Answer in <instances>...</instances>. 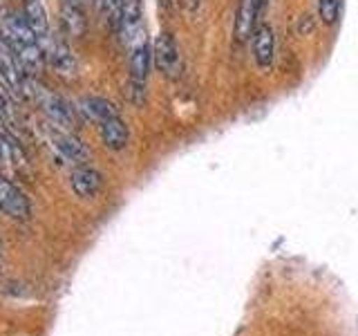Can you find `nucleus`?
Masks as SVG:
<instances>
[{
	"mask_svg": "<svg viewBox=\"0 0 358 336\" xmlns=\"http://www.w3.org/2000/svg\"><path fill=\"white\" fill-rule=\"evenodd\" d=\"M0 36L5 38L11 52L18 56V61L22 67H25L27 74L36 76L43 72L45 54H43L38 36L27 25L25 16L3 3H0Z\"/></svg>",
	"mask_w": 358,
	"mask_h": 336,
	"instance_id": "obj_1",
	"label": "nucleus"
},
{
	"mask_svg": "<svg viewBox=\"0 0 358 336\" xmlns=\"http://www.w3.org/2000/svg\"><path fill=\"white\" fill-rule=\"evenodd\" d=\"M27 97L41 108V112L48 117L50 126L61 128V130H72L76 128V119H74V110L67 106V101L59 97L48 85H43L41 81H34L27 78Z\"/></svg>",
	"mask_w": 358,
	"mask_h": 336,
	"instance_id": "obj_2",
	"label": "nucleus"
},
{
	"mask_svg": "<svg viewBox=\"0 0 358 336\" xmlns=\"http://www.w3.org/2000/svg\"><path fill=\"white\" fill-rule=\"evenodd\" d=\"M38 41H41L43 54H45V61L50 63L52 70L63 78H76L78 63H76L74 52L70 50V45L59 36H52V31Z\"/></svg>",
	"mask_w": 358,
	"mask_h": 336,
	"instance_id": "obj_3",
	"label": "nucleus"
},
{
	"mask_svg": "<svg viewBox=\"0 0 358 336\" xmlns=\"http://www.w3.org/2000/svg\"><path fill=\"white\" fill-rule=\"evenodd\" d=\"M0 78L16 99H27V72L3 36H0Z\"/></svg>",
	"mask_w": 358,
	"mask_h": 336,
	"instance_id": "obj_4",
	"label": "nucleus"
},
{
	"mask_svg": "<svg viewBox=\"0 0 358 336\" xmlns=\"http://www.w3.org/2000/svg\"><path fill=\"white\" fill-rule=\"evenodd\" d=\"M152 59L157 70H159L166 78H179L182 74V54H179L177 41L171 31H162L159 36L155 38L152 45Z\"/></svg>",
	"mask_w": 358,
	"mask_h": 336,
	"instance_id": "obj_5",
	"label": "nucleus"
},
{
	"mask_svg": "<svg viewBox=\"0 0 358 336\" xmlns=\"http://www.w3.org/2000/svg\"><path fill=\"white\" fill-rule=\"evenodd\" d=\"M0 173L3 175H18V177H31L29 162L25 150L20 148L14 137H9L5 130H0Z\"/></svg>",
	"mask_w": 358,
	"mask_h": 336,
	"instance_id": "obj_6",
	"label": "nucleus"
},
{
	"mask_svg": "<svg viewBox=\"0 0 358 336\" xmlns=\"http://www.w3.org/2000/svg\"><path fill=\"white\" fill-rule=\"evenodd\" d=\"M0 211H5L14 220H27L31 216V206L25 193L3 173H0Z\"/></svg>",
	"mask_w": 358,
	"mask_h": 336,
	"instance_id": "obj_7",
	"label": "nucleus"
},
{
	"mask_svg": "<svg viewBox=\"0 0 358 336\" xmlns=\"http://www.w3.org/2000/svg\"><path fill=\"white\" fill-rule=\"evenodd\" d=\"M50 139H52V146L56 150H59L65 160L74 162L76 166L78 164H85L90 160V153L83 146V141L76 137L72 130H61V128H54L50 126Z\"/></svg>",
	"mask_w": 358,
	"mask_h": 336,
	"instance_id": "obj_8",
	"label": "nucleus"
},
{
	"mask_svg": "<svg viewBox=\"0 0 358 336\" xmlns=\"http://www.w3.org/2000/svg\"><path fill=\"white\" fill-rule=\"evenodd\" d=\"M260 9H262V0H242L240 3L238 14H235V25H233V41L238 45L246 43L253 36Z\"/></svg>",
	"mask_w": 358,
	"mask_h": 336,
	"instance_id": "obj_9",
	"label": "nucleus"
},
{
	"mask_svg": "<svg viewBox=\"0 0 358 336\" xmlns=\"http://www.w3.org/2000/svg\"><path fill=\"white\" fill-rule=\"evenodd\" d=\"M253 59L257 63L262 72H268L273 67L275 61V36L273 29L266 25V22H260L253 31Z\"/></svg>",
	"mask_w": 358,
	"mask_h": 336,
	"instance_id": "obj_10",
	"label": "nucleus"
},
{
	"mask_svg": "<svg viewBox=\"0 0 358 336\" xmlns=\"http://www.w3.org/2000/svg\"><path fill=\"white\" fill-rule=\"evenodd\" d=\"M70 184L78 197L92 200L101 190V186H103V177H101V173L94 171L92 166L78 164V166H74V171L70 175Z\"/></svg>",
	"mask_w": 358,
	"mask_h": 336,
	"instance_id": "obj_11",
	"label": "nucleus"
},
{
	"mask_svg": "<svg viewBox=\"0 0 358 336\" xmlns=\"http://www.w3.org/2000/svg\"><path fill=\"white\" fill-rule=\"evenodd\" d=\"M61 20H63L67 36L81 38L87 29V20H85V11H83L81 0H61Z\"/></svg>",
	"mask_w": 358,
	"mask_h": 336,
	"instance_id": "obj_12",
	"label": "nucleus"
},
{
	"mask_svg": "<svg viewBox=\"0 0 358 336\" xmlns=\"http://www.w3.org/2000/svg\"><path fill=\"white\" fill-rule=\"evenodd\" d=\"M99 128H101V139H103L106 148H110V150L126 148L130 132H128V126L123 123L121 117H112L103 123H99Z\"/></svg>",
	"mask_w": 358,
	"mask_h": 336,
	"instance_id": "obj_13",
	"label": "nucleus"
},
{
	"mask_svg": "<svg viewBox=\"0 0 358 336\" xmlns=\"http://www.w3.org/2000/svg\"><path fill=\"white\" fill-rule=\"evenodd\" d=\"M22 16H25L27 25L38 38L50 34V18H48V9H45L43 0H22Z\"/></svg>",
	"mask_w": 358,
	"mask_h": 336,
	"instance_id": "obj_14",
	"label": "nucleus"
},
{
	"mask_svg": "<svg viewBox=\"0 0 358 336\" xmlns=\"http://www.w3.org/2000/svg\"><path fill=\"white\" fill-rule=\"evenodd\" d=\"M78 108H81V112L87 119H92L96 123H103L112 117H119V110L115 108V104H110L108 99H101V97H85V99H81Z\"/></svg>",
	"mask_w": 358,
	"mask_h": 336,
	"instance_id": "obj_15",
	"label": "nucleus"
},
{
	"mask_svg": "<svg viewBox=\"0 0 358 336\" xmlns=\"http://www.w3.org/2000/svg\"><path fill=\"white\" fill-rule=\"evenodd\" d=\"M99 7L108 22V27L112 31H119L121 20H123V9H126V0H99Z\"/></svg>",
	"mask_w": 358,
	"mask_h": 336,
	"instance_id": "obj_16",
	"label": "nucleus"
},
{
	"mask_svg": "<svg viewBox=\"0 0 358 336\" xmlns=\"http://www.w3.org/2000/svg\"><path fill=\"white\" fill-rule=\"evenodd\" d=\"M341 5L343 0H318V14H320V20L331 25V22L338 20L341 16Z\"/></svg>",
	"mask_w": 358,
	"mask_h": 336,
	"instance_id": "obj_17",
	"label": "nucleus"
},
{
	"mask_svg": "<svg viewBox=\"0 0 358 336\" xmlns=\"http://www.w3.org/2000/svg\"><path fill=\"white\" fill-rule=\"evenodd\" d=\"M157 3H159V7L164 9V7H168V5H171V0H157Z\"/></svg>",
	"mask_w": 358,
	"mask_h": 336,
	"instance_id": "obj_18",
	"label": "nucleus"
},
{
	"mask_svg": "<svg viewBox=\"0 0 358 336\" xmlns=\"http://www.w3.org/2000/svg\"><path fill=\"white\" fill-rule=\"evenodd\" d=\"M81 3H94V0H81Z\"/></svg>",
	"mask_w": 358,
	"mask_h": 336,
	"instance_id": "obj_19",
	"label": "nucleus"
}]
</instances>
